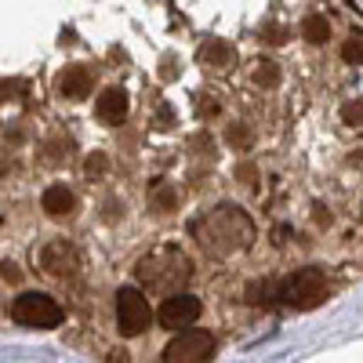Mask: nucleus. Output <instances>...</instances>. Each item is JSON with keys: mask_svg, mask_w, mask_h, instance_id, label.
Listing matches in <instances>:
<instances>
[{"mask_svg": "<svg viewBox=\"0 0 363 363\" xmlns=\"http://www.w3.org/2000/svg\"><path fill=\"white\" fill-rule=\"evenodd\" d=\"M189 233L211 258H233L255 244V222L236 203H218L203 211L200 218H193Z\"/></svg>", "mask_w": 363, "mask_h": 363, "instance_id": "1", "label": "nucleus"}, {"mask_svg": "<svg viewBox=\"0 0 363 363\" xmlns=\"http://www.w3.org/2000/svg\"><path fill=\"white\" fill-rule=\"evenodd\" d=\"M135 280L153 294H174L193 280V262L182 247L160 244L135 262Z\"/></svg>", "mask_w": 363, "mask_h": 363, "instance_id": "2", "label": "nucleus"}, {"mask_svg": "<svg viewBox=\"0 0 363 363\" xmlns=\"http://www.w3.org/2000/svg\"><path fill=\"white\" fill-rule=\"evenodd\" d=\"M277 298L291 309H316L320 301L327 298V277L323 269L309 265V269H298L294 277H287L277 291Z\"/></svg>", "mask_w": 363, "mask_h": 363, "instance_id": "3", "label": "nucleus"}, {"mask_svg": "<svg viewBox=\"0 0 363 363\" xmlns=\"http://www.w3.org/2000/svg\"><path fill=\"white\" fill-rule=\"evenodd\" d=\"M62 306L51 298V294H40V291H26L11 301V320L18 327H33V330H51L62 323Z\"/></svg>", "mask_w": 363, "mask_h": 363, "instance_id": "4", "label": "nucleus"}, {"mask_svg": "<svg viewBox=\"0 0 363 363\" xmlns=\"http://www.w3.org/2000/svg\"><path fill=\"white\" fill-rule=\"evenodd\" d=\"M215 335H207V330H182V335H174L167 345H164V363H211L215 359Z\"/></svg>", "mask_w": 363, "mask_h": 363, "instance_id": "5", "label": "nucleus"}, {"mask_svg": "<svg viewBox=\"0 0 363 363\" xmlns=\"http://www.w3.org/2000/svg\"><path fill=\"white\" fill-rule=\"evenodd\" d=\"M149 316H153V309H149V301L142 291L135 287H120L116 291V327L124 338H135L142 335V330L149 327Z\"/></svg>", "mask_w": 363, "mask_h": 363, "instance_id": "6", "label": "nucleus"}, {"mask_svg": "<svg viewBox=\"0 0 363 363\" xmlns=\"http://www.w3.org/2000/svg\"><path fill=\"white\" fill-rule=\"evenodd\" d=\"M157 320L160 327H171V330H182V327H193L200 320V301L186 291H174L160 301V309H157Z\"/></svg>", "mask_w": 363, "mask_h": 363, "instance_id": "7", "label": "nucleus"}, {"mask_svg": "<svg viewBox=\"0 0 363 363\" xmlns=\"http://www.w3.org/2000/svg\"><path fill=\"white\" fill-rule=\"evenodd\" d=\"M40 269L55 280H69L80 269V255H77V247L69 244V240H51V244L40 251Z\"/></svg>", "mask_w": 363, "mask_h": 363, "instance_id": "8", "label": "nucleus"}, {"mask_svg": "<svg viewBox=\"0 0 363 363\" xmlns=\"http://www.w3.org/2000/svg\"><path fill=\"white\" fill-rule=\"evenodd\" d=\"M233 58H236V51H233V44L222 40V37H211V40H203V44L196 48V62H200L203 69L225 73V69L233 66Z\"/></svg>", "mask_w": 363, "mask_h": 363, "instance_id": "9", "label": "nucleus"}, {"mask_svg": "<svg viewBox=\"0 0 363 363\" xmlns=\"http://www.w3.org/2000/svg\"><path fill=\"white\" fill-rule=\"evenodd\" d=\"M95 116L102 124H124L128 116V91L124 87H106L99 102H95Z\"/></svg>", "mask_w": 363, "mask_h": 363, "instance_id": "10", "label": "nucleus"}, {"mask_svg": "<svg viewBox=\"0 0 363 363\" xmlns=\"http://www.w3.org/2000/svg\"><path fill=\"white\" fill-rule=\"evenodd\" d=\"M91 84H95V80H91L87 66H66L62 77H58V95L69 99V102H80V99L91 95Z\"/></svg>", "mask_w": 363, "mask_h": 363, "instance_id": "11", "label": "nucleus"}, {"mask_svg": "<svg viewBox=\"0 0 363 363\" xmlns=\"http://www.w3.org/2000/svg\"><path fill=\"white\" fill-rule=\"evenodd\" d=\"M40 207L48 211L51 218H66V215H73L77 196H73L66 186H48V189H44V196H40Z\"/></svg>", "mask_w": 363, "mask_h": 363, "instance_id": "12", "label": "nucleus"}, {"mask_svg": "<svg viewBox=\"0 0 363 363\" xmlns=\"http://www.w3.org/2000/svg\"><path fill=\"white\" fill-rule=\"evenodd\" d=\"M301 37H306L309 44H327V37H330V22H327V15H306L301 18Z\"/></svg>", "mask_w": 363, "mask_h": 363, "instance_id": "13", "label": "nucleus"}, {"mask_svg": "<svg viewBox=\"0 0 363 363\" xmlns=\"http://www.w3.org/2000/svg\"><path fill=\"white\" fill-rule=\"evenodd\" d=\"M149 203H153V211H160V215H167V211H174L178 203V193L171 182H157L153 189H149Z\"/></svg>", "mask_w": 363, "mask_h": 363, "instance_id": "14", "label": "nucleus"}, {"mask_svg": "<svg viewBox=\"0 0 363 363\" xmlns=\"http://www.w3.org/2000/svg\"><path fill=\"white\" fill-rule=\"evenodd\" d=\"M255 84L258 87H277L280 84V69H277V62H265V58H262V62H255Z\"/></svg>", "mask_w": 363, "mask_h": 363, "instance_id": "15", "label": "nucleus"}, {"mask_svg": "<svg viewBox=\"0 0 363 363\" xmlns=\"http://www.w3.org/2000/svg\"><path fill=\"white\" fill-rule=\"evenodd\" d=\"M342 124L349 128H363V99H352L342 106Z\"/></svg>", "mask_w": 363, "mask_h": 363, "instance_id": "16", "label": "nucleus"}, {"mask_svg": "<svg viewBox=\"0 0 363 363\" xmlns=\"http://www.w3.org/2000/svg\"><path fill=\"white\" fill-rule=\"evenodd\" d=\"M342 58L349 66H356V62H363V37L356 33V37H349L345 44H342Z\"/></svg>", "mask_w": 363, "mask_h": 363, "instance_id": "17", "label": "nucleus"}, {"mask_svg": "<svg viewBox=\"0 0 363 363\" xmlns=\"http://www.w3.org/2000/svg\"><path fill=\"white\" fill-rule=\"evenodd\" d=\"M225 138H229V145H233V149H247V145H251V131H247V128H236V124L229 128V135H225Z\"/></svg>", "mask_w": 363, "mask_h": 363, "instance_id": "18", "label": "nucleus"}, {"mask_svg": "<svg viewBox=\"0 0 363 363\" xmlns=\"http://www.w3.org/2000/svg\"><path fill=\"white\" fill-rule=\"evenodd\" d=\"M262 40H265V44H284L287 37H284L280 26H265V29H262Z\"/></svg>", "mask_w": 363, "mask_h": 363, "instance_id": "19", "label": "nucleus"}, {"mask_svg": "<svg viewBox=\"0 0 363 363\" xmlns=\"http://www.w3.org/2000/svg\"><path fill=\"white\" fill-rule=\"evenodd\" d=\"M84 171H87L91 178H95V174H102V171H106V157H102V153H95V157H87Z\"/></svg>", "mask_w": 363, "mask_h": 363, "instance_id": "20", "label": "nucleus"}, {"mask_svg": "<svg viewBox=\"0 0 363 363\" xmlns=\"http://www.w3.org/2000/svg\"><path fill=\"white\" fill-rule=\"evenodd\" d=\"M196 113H200V116H215V113H218V102H215V99L207 102V99H203V91H200V99H196Z\"/></svg>", "mask_w": 363, "mask_h": 363, "instance_id": "21", "label": "nucleus"}, {"mask_svg": "<svg viewBox=\"0 0 363 363\" xmlns=\"http://www.w3.org/2000/svg\"><path fill=\"white\" fill-rule=\"evenodd\" d=\"M171 124H174V116H171V109H167V106H160V113H157V128H160V131H167Z\"/></svg>", "mask_w": 363, "mask_h": 363, "instance_id": "22", "label": "nucleus"}, {"mask_svg": "<svg viewBox=\"0 0 363 363\" xmlns=\"http://www.w3.org/2000/svg\"><path fill=\"white\" fill-rule=\"evenodd\" d=\"M4 280H18V269L8 265V262H4Z\"/></svg>", "mask_w": 363, "mask_h": 363, "instance_id": "23", "label": "nucleus"}]
</instances>
